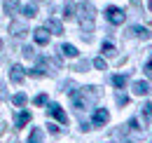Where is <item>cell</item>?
Returning a JSON list of instances; mask_svg holds the SVG:
<instances>
[{
	"label": "cell",
	"mask_w": 152,
	"mask_h": 143,
	"mask_svg": "<svg viewBox=\"0 0 152 143\" xmlns=\"http://www.w3.org/2000/svg\"><path fill=\"white\" fill-rule=\"evenodd\" d=\"M105 17H108V21H110L113 26H119V24H124V17H126V14H124L119 7H115V5H113V7L105 10Z\"/></svg>",
	"instance_id": "obj_2"
},
{
	"label": "cell",
	"mask_w": 152,
	"mask_h": 143,
	"mask_svg": "<svg viewBox=\"0 0 152 143\" xmlns=\"http://www.w3.org/2000/svg\"><path fill=\"white\" fill-rule=\"evenodd\" d=\"M47 31H52L54 35H61L63 33V26H61V21L58 19H47V26H45Z\"/></svg>",
	"instance_id": "obj_6"
},
{
	"label": "cell",
	"mask_w": 152,
	"mask_h": 143,
	"mask_svg": "<svg viewBox=\"0 0 152 143\" xmlns=\"http://www.w3.org/2000/svg\"><path fill=\"white\" fill-rule=\"evenodd\" d=\"M35 106H47V96H45V94H38V96H35Z\"/></svg>",
	"instance_id": "obj_23"
},
{
	"label": "cell",
	"mask_w": 152,
	"mask_h": 143,
	"mask_svg": "<svg viewBox=\"0 0 152 143\" xmlns=\"http://www.w3.org/2000/svg\"><path fill=\"white\" fill-rule=\"evenodd\" d=\"M19 10V0H5V12L7 14H14Z\"/></svg>",
	"instance_id": "obj_13"
},
{
	"label": "cell",
	"mask_w": 152,
	"mask_h": 143,
	"mask_svg": "<svg viewBox=\"0 0 152 143\" xmlns=\"http://www.w3.org/2000/svg\"><path fill=\"white\" fill-rule=\"evenodd\" d=\"M12 103H14L17 108H23L26 103H28V96H26L23 91H19V94H14V96H12Z\"/></svg>",
	"instance_id": "obj_11"
},
{
	"label": "cell",
	"mask_w": 152,
	"mask_h": 143,
	"mask_svg": "<svg viewBox=\"0 0 152 143\" xmlns=\"http://www.w3.org/2000/svg\"><path fill=\"white\" fill-rule=\"evenodd\" d=\"M110 120V115H108V110H103V108H98L94 113V125H105Z\"/></svg>",
	"instance_id": "obj_8"
},
{
	"label": "cell",
	"mask_w": 152,
	"mask_h": 143,
	"mask_svg": "<svg viewBox=\"0 0 152 143\" xmlns=\"http://www.w3.org/2000/svg\"><path fill=\"white\" fill-rule=\"evenodd\" d=\"M143 115H145V120H150V117H152V103H150V101L143 106Z\"/></svg>",
	"instance_id": "obj_17"
},
{
	"label": "cell",
	"mask_w": 152,
	"mask_h": 143,
	"mask_svg": "<svg viewBox=\"0 0 152 143\" xmlns=\"http://www.w3.org/2000/svg\"><path fill=\"white\" fill-rule=\"evenodd\" d=\"M61 54H63V56H68V59H75L77 54V47H73V45H68V42H66V45H61Z\"/></svg>",
	"instance_id": "obj_9"
},
{
	"label": "cell",
	"mask_w": 152,
	"mask_h": 143,
	"mask_svg": "<svg viewBox=\"0 0 152 143\" xmlns=\"http://www.w3.org/2000/svg\"><path fill=\"white\" fill-rule=\"evenodd\" d=\"M33 38H35L38 45H47V42H49V33H47V28H35V31H33Z\"/></svg>",
	"instance_id": "obj_5"
},
{
	"label": "cell",
	"mask_w": 152,
	"mask_h": 143,
	"mask_svg": "<svg viewBox=\"0 0 152 143\" xmlns=\"http://www.w3.org/2000/svg\"><path fill=\"white\" fill-rule=\"evenodd\" d=\"M45 139V134H42V129L35 127V129H31V136H28V143H42Z\"/></svg>",
	"instance_id": "obj_10"
},
{
	"label": "cell",
	"mask_w": 152,
	"mask_h": 143,
	"mask_svg": "<svg viewBox=\"0 0 152 143\" xmlns=\"http://www.w3.org/2000/svg\"><path fill=\"white\" fill-rule=\"evenodd\" d=\"M94 66L98 68V71H105V59H103V56H98V59L94 61Z\"/></svg>",
	"instance_id": "obj_22"
},
{
	"label": "cell",
	"mask_w": 152,
	"mask_h": 143,
	"mask_svg": "<svg viewBox=\"0 0 152 143\" xmlns=\"http://www.w3.org/2000/svg\"><path fill=\"white\" fill-rule=\"evenodd\" d=\"M129 127H131V129H140V127H138V120H136V117H133V120H129Z\"/></svg>",
	"instance_id": "obj_25"
},
{
	"label": "cell",
	"mask_w": 152,
	"mask_h": 143,
	"mask_svg": "<svg viewBox=\"0 0 152 143\" xmlns=\"http://www.w3.org/2000/svg\"><path fill=\"white\" fill-rule=\"evenodd\" d=\"M28 122H31V113H28V110H23L19 117H17V127H23V125H28Z\"/></svg>",
	"instance_id": "obj_15"
},
{
	"label": "cell",
	"mask_w": 152,
	"mask_h": 143,
	"mask_svg": "<svg viewBox=\"0 0 152 143\" xmlns=\"http://www.w3.org/2000/svg\"><path fill=\"white\" fill-rule=\"evenodd\" d=\"M77 12H80V24H82V28L87 31V33H82V38L89 42V40H91V28H94L96 10H94V5H91V2L82 0V2H80V7H77Z\"/></svg>",
	"instance_id": "obj_1"
},
{
	"label": "cell",
	"mask_w": 152,
	"mask_h": 143,
	"mask_svg": "<svg viewBox=\"0 0 152 143\" xmlns=\"http://www.w3.org/2000/svg\"><path fill=\"white\" fill-rule=\"evenodd\" d=\"M63 14H66V17H73V14H75V7H73L70 2H66V7H63Z\"/></svg>",
	"instance_id": "obj_19"
},
{
	"label": "cell",
	"mask_w": 152,
	"mask_h": 143,
	"mask_svg": "<svg viewBox=\"0 0 152 143\" xmlns=\"http://www.w3.org/2000/svg\"><path fill=\"white\" fill-rule=\"evenodd\" d=\"M133 94H138V96H148V94H150V85L143 82V80L133 82Z\"/></svg>",
	"instance_id": "obj_7"
},
{
	"label": "cell",
	"mask_w": 152,
	"mask_h": 143,
	"mask_svg": "<svg viewBox=\"0 0 152 143\" xmlns=\"http://www.w3.org/2000/svg\"><path fill=\"white\" fill-rule=\"evenodd\" d=\"M21 12H23V17H28V19L38 17V7H35L33 2H28V5H23V7H21Z\"/></svg>",
	"instance_id": "obj_12"
},
{
	"label": "cell",
	"mask_w": 152,
	"mask_h": 143,
	"mask_svg": "<svg viewBox=\"0 0 152 143\" xmlns=\"http://www.w3.org/2000/svg\"><path fill=\"white\" fill-rule=\"evenodd\" d=\"M124 143H131V141H124Z\"/></svg>",
	"instance_id": "obj_29"
},
{
	"label": "cell",
	"mask_w": 152,
	"mask_h": 143,
	"mask_svg": "<svg viewBox=\"0 0 152 143\" xmlns=\"http://www.w3.org/2000/svg\"><path fill=\"white\" fill-rule=\"evenodd\" d=\"M145 73H152V59L148 61V66H145Z\"/></svg>",
	"instance_id": "obj_26"
},
{
	"label": "cell",
	"mask_w": 152,
	"mask_h": 143,
	"mask_svg": "<svg viewBox=\"0 0 152 143\" xmlns=\"http://www.w3.org/2000/svg\"><path fill=\"white\" fill-rule=\"evenodd\" d=\"M103 54H115V45L113 42H103Z\"/></svg>",
	"instance_id": "obj_21"
},
{
	"label": "cell",
	"mask_w": 152,
	"mask_h": 143,
	"mask_svg": "<svg viewBox=\"0 0 152 143\" xmlns=\"http://www.w3.org/2000/svg\"><path fill=\"white\" fill-rule=\"evenodd\" d=\"M0 49H2V40H0Z\"/></svg>",
	"instance_id": "obj_27"
},
{
	"label": "cell",
	"mask_w": 152,
	"mask_h": 143,
	"mask_svg": "<svg viewBox=\"0 0 152 143\" xmlns=\"http://www.w3.org/2000/svg\"><path fill=\"white\" fill-rule=\"evenodd\" d=\"M131 33H133V35H138V38H143V40H145V38H150V31H148V28H143V26H133Z\"/></svg>",
	"instance_id": "obj_14"
},
{
	"label": "cell",
	"mask_w": 152,
	"mask_h": 143,
	"mask_svg": "<svg viewBox=\"0 0 152 143\" xmlns=\"http://www.w3.org/2000/svg\"><path fill=\"white\" fill-rule=\"evenodd\" d=\"M49 115H52V117H56L58 122H63V125L68 122V115L63 113V108L58 106V103H49Z\"/></svg>",
	"instance_id": "obj_3"
},
{
	"label": "cell",
	"mask_w": 152,
	"mask_h": 143,
	"mask_svg": "<svg viewBox=\"0 0 152 143\" xmlns=\"http://www.w3.org/2000/svg\"><path fill=\"white\" fill-rule=\"evenodd\" d=\"M23 75H26L23 68H21L19 63H14V66H12V71H10V80H12L14 85H19V82H23Z\"/></svg>",
	"instance_id": "obj_4"
},
{
	"label": "cell",
	"mask_w": 152,
	"mask_h": 143,
	"mask_svg": "<svg viewBox=\"0 0 152 143\" xmlns=\"http://www.w3.org/2000/svg\"><path fill=\"white\" fill-rule=\"evenodd\" d=\"M23 56H28V59H31V56H35V49L26 45V47H23Z\"/></svg>",
	"instance_id": "obj_24"
},
{
	"label": "cell",
	"mask_w": 152,
	"mask_h": 143,
	"mask_svg": "<svg viewBox=\"0 0 152 143\" xmlns=\"http://www.w3.org/2000/svg\"><path fill=\"white\" fill-rule=\"evenodd\" d=\"M113 85H115V87H124V85H126V75H115Z\"/></svg>",
	"instance_id": "obj_16"
},
{
	"label": "cell",
	"mask_w": 152,
	"mask_h": 143,
	"mask_svg": "<svg viewBox=\"0 0 152 143\" xmlns=\"http://www.w3.org/2000/svg\"><path fill=\"white\" fill-rule=\"evenodd\" d=\"M150 10H152V0H150Z\"/></svg>",
	"instance_id": "obj_28"
},
{
	"label": "cell",
	"mask_w": 152,
	"mask_h": 143,
	"mask_svg": "<svg viewBox=\"0 0 152 143\" xmlns=\"http://www.w3.org/2000/svg\"><path fill=\"white\" fill-rule=\"evenodd\" d=\"M117 103H119V106H126V103H129V96L119 91V94H117Z\"/></svg>",
	"instance_id": "obj_20"
},
{
	"label": "cell",
	"mask_w": 152,
	"mask_h": 143,
	"mask_svg": "<svg viewBox=\"0 0 152 143\" xmlns=\"http://www.w3.org/2000/svg\"><path fill=\"white\" fill-rule=\"evenodd\" d=\"M10 31H14V35H23V33H26V28L19 26V24H12V28H10Z\"/></svg>",
	"instance_id": "obj_18"
}]
</instances>
